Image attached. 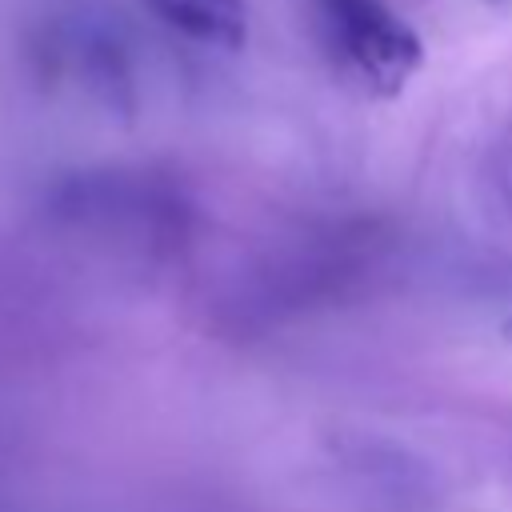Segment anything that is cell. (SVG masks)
<instances>
[{"label":"cell","instance_id":"1","mask_svg":"<svg viewBox=\"0 0 512 512\" xmlns=\"http://www.w3.org/2000/svg\"><path fill=\"white\" fill-rule=\"evenodd\" d=\"M324 48L376 96H396L424 60L420 36L384 0H312Z\"/></svg>","mask_w":512,"mask_h":512},{"label":"cell","instance_id":"2","mask_svg":"<svg viewBox=\"0 0 512 512\" xmlns=\"http://www.w3.org/2000/svg\"><path fill=\"white\" fill-rule=\"evenodd\" d=\"M148 12H156L172 32L236 52L248 40V12L244 0H144Z\"/></svg>","mask_w":512,"mask_h":512},{"label":"cell","instance_id":"3","mask_svg":"<svg viewBox=\"0 0 512 512\" xmlns=\"http://www.w3.org/2000/svg\"><path fill=\"white\" fill-rule=\"evenodd\" d=\"M500 336H504V344H508V348H512V316H508V320H504V324H500Z\"/></svg>","mask_w":512,"mask_h":512}]
</instances>
